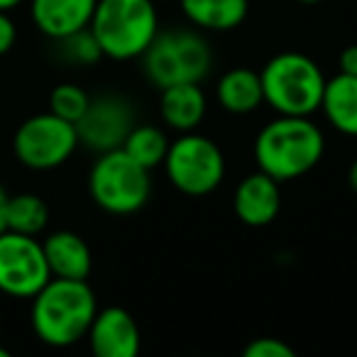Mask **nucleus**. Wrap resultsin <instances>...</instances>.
Returning a JSON list of instances; mask_svg holds the SVG:
<instances>
[{
  "mask_svg": "<svg viewBox=\"0 0 357 357\" xmlns=\"http://www.w3.org/2000/svg\"><path fill=\"white\" fill-rule=\"evenodd\" d=\"M169 142L172 139L167 137L162 128L157 125H135L130 130V135L125 137L123 149L144 169H157L159 164H164V157L169 152Z\"/></svg>",
  "mask_w": 357,
  "mask_h": 357,
  "instance_id": "19",
  "label": "nucleus"
},
{
  "mask_svg": "<svg viewBox=\"0 0 357 357\" xmlns=\"http://www.w3.org/2000/svg\"><path fill=\"white\" fill-rule=\"evenodd\" d=\"M86 337H89L93 355L98 357H135L142 345L137 323L130 316V311L120 306L96 311Z\"/></svg>",
  "mask_w": 357,
  "mask_h": 357,
  "instance_id": "11",
  "label": "nucleus"
},
{
  "mask_svg": "<svg viewBox=\"0 0 357 357\" xmlns=\"http://www.w3.org/2000/svg\"><path fill=\"white\" fill-rule=\"evenodd\" d=\"M296 3H301V6H316V3H321V0H296Z\"/></svg>",
  "mask_w": 357,
  "mask_h": 357,
  "instance_id": "29",
  "label": "nucleus"
},
{
  "mask_svg": "<svg viewBox=\"0 0 357 357\" xmlns=\"http://www.w3.org/2000/svg\"><path fill=\"white\" fill-rule=\"evenodd\" d=\"M347 181H350L352 191H357V157H355V162L350 164V172H347Z\"/></svg>",
  "mask_w": 357,
  "mask_h": 357,
  "instance_id": "27",
  "label": "nucleus"
},
{
  "mask_svg": "<svg viewBox=\"0 0 357 357\" xmlns=\"http://www.w3.org/2000/svg\"><path fill=\"white\" fill-rule=\"evenodd\" d=\"M164 169L176 191L186 196H208L225 176V154L206 135L181 132L169 142Z\"/></svg>",
  "mask_w": 357,
  "mask_h": 357,
  "instance_id": "7",
  "label": "nucleus"
},
{
  "mask_svg": "<svg viewBox=\"0 0 357 357\" xmlns=\"http://www.w3.org/2000/svg\"><path fill=\"white\" fill-rule=\"evenodd\" d=\"M61 45H64V54L69 56L71 61H76V64H96V61L103 56V52H100L98 42H96L93 32L86 27V30L81 32H74V35L64 37V40H59Z\"/></svg>",
  "mask_w": 357,
  "mask_h": 357,
  "instance_id": "22",
  "label": "nucleus"
},
{
  "mask_svg": "<svg viewBox=\"0 0 357 357\" xmlns=\"http://www.w3.org/2000/svg\"><path fill=\"white\" fill-rule=\"evenodd\" d=\"M233 211L238 220L250 228H264L282 211V189L279 181L264 172H255L238 184L233 196Z\"/></svg>",
  "mask_w": 357,
  "mask_h": 357,
  "instance_id": "12",
  "label": "nucleus"
},
{
  "mask_svg": "<svg viewBox=\"0 0 357 357\" xmlns=\"http://www.w3.org/2000/svg\"><path fill=\"white\" fill-rule=\"evenodd\" d=\"M20 3H22V0H0V10H8V13H10L13 8H17Z\"/></svg>",
  "mask_w": 357,
  "mask_h": 357,
  "instance_id": "28",
  "label": "nucleus"
},
{
  "mask_svg": "<svg viewBox=\"0 0 357 357\" xmlns=\"http://www.w3.org/2000/svg\"><path fill=\"white\" fill-rule=\"evenodd\" d=\"M245 357H294V347L279 337H255L243 350Z\"/></svg>",
  "mask_w": 357,
  "mask_h": 357,
  "instance_id": "23",
  "label": "nucleus"
},
{
  "mask_svg": "<svg viewBox=\"0 0 357 357\" xmlns=\"http://www.w3.org/2000/svg\"><path fill=\"white\" fill-rule=\"evenodd\" d=\"M89 191L100 211L130 215L144 208L152 194L149 169L139 167L123 147L100 152L89 176Z\"/></svg>",
  "mask_w": 357,
  "mask_h": 357,
  "instance_id": "6",
  "label": "nucleus"
},
{
  "mask_svg": "<svg viewBox=\"0 0 357 357\" xmlns=\"http://www.w3.org/2000/svg\"><path fill=\"white\" fill-rule=\"evenodd\" d=\"M89 30L103 56L115 61L139 59L159 32L154 0H96Z\"/></svg>",
  "mask_w": 357,
  "mask_h": 357,
  "instance_id": "3",
  "label": "nucleus"
},
{
  "mask_svg": "<svg viewBox=\"0 0 357 357\" xmlns=\"http://www.w3.org/2000/svg\"><path fill=\"white\" fill-rule=\"evenodd\" d=\"M96 10V0H32L30 13L32 22L42 35L52 40L81 32L91 25V17Z\"/></svg>",
  "mask_w": 357,
  "mask_h": 357,
  "instance_id": "13",
  "label": "nucleus"
},
{
  "mask_svg": "<svg viewBox=\"0 0 357 357\" xmlns=\"http://www.w3.org/2000/svg\"><path fill=\"white\" fill-rule=\"evenodd\" d=\"M96 311V294L86 279L52 277L32 296V331L45 345H76L86 337Z\"/></svg>",
  "mask_w": 357,
  "mask_h": 357,
  "instance_id": "1",
  "label": "nucleus"
},
{
  "mask_svg": "<svg viewBox=\"0 0 357 357\" xmlns=\"http://www.w3.org/2000/svg\"><path fill=\"white\" fill-rule=\"evenodd\" d=\"M8 355H10V352H8L6 347H0V357H8Z\"/></svg>",
  "mask_w": 357,
  "mask_h": 357,
  "instance_id": "30",
  "label": "nucleus"
},
{
  "mask_svg": "<svg viewBox=\"0 0 357 357\" xmlns=\"http://www.w3.org/2000/svg\"><path fill=\"white\" fill-rule=\"evenodd\" d=\"M326 152V137L311 118L279 115L257 132L255 162L257 169L279 184L308 174Z\"/></svg>",
  "mask_w": 357,
  "mask_h": 357,
  "instance_id": "2",
  "label": "nucleus"
},
{
  "mask_svg": "<svg viewBox=\"0 0 357 357\" xmlns=\"http://www.w3.org/2000/svg\"><path fill=\"white\" fill-rule=\"evenodd\" d=\"M139 59L147 79L162 91L174 84H201L213 66V52L199 32L167 30L157 32Z\"/></svg>",
  "mask_w": 357,
  "mask_h": 357,
  "instance_id": "5",
  "label": "nucleus"
},
{
  "mask_svg": "<svg viewBox=\"0 0 357 357\" xmlns=\"http://www.w3.org/2000/svg\"><path fill=\"white\" fill-rule=\"evenodd\" d=\"M42 248H45L52 277L89 279L93 257H91V248L81 235L71 233V230H59V233H52L42 243Z\"/></svg>",
  "mask_w": 357,
  "mask_h": 357,
  "instance_id": "15",
  "label": "nucleus"
},
{
  "mask_svg": "<svg viewBox=\"0 0 357 357\" xmlns=\"http://www.w3.org/2000/svg\"><path fill=\"white\" fill-rule=\"evenodd\" d=\"M132 128H135L132 103L115 93L91 98L86 113L76 123L79 144H86V147L98 154L123 147L125 137H128Z\"/></svg>",
  "mask_w": 357,
  "mask_h": 357,
  "instance_id": "10",
  "label": "nucleus"
},
{
  "mask_svg": "<svg viewBox=\"0 0 357 357\" xmlns=\"http://www.w3.org/2000/svg\"><path fill=\"white\" fill-rule=\"evenodd\" d=\"M52 279L45 248L35 235L0 233V291L15 298H32Z\"/></svg>",
  "mask_w": 357,
  "mask_h": 357,
  "instance_id": "9",
  "label": "nucleus"
},
{
  "mask_svg": "<svg viewBox=\"0 0 357 357\" xmlns=\"http://www.w3.org/2000/svg\"><path fill=\"white\" fill-rule=\"evenodd\" d=\"M50 223V208L37 194H17L8 199L6 230L22 235H40Z\"/></svg>",
  "mask_w": 357,
  "mask_h": 357,
  "instance_id": "20",
  "label": "nucleus"
},
{
  "mask_svg": "<svg viewBox=\"0 0 357 357\" xmlns=\"http://www.w3.org/2000/svg\"><path fill=\"white\" fill-rule=\"evenodd\" d=\"M8 199H10V196L6 194V189H3V186H0V233H3V230H6V211H8Z\"/></svg>",
  "mask_w": 357,
  "mask_h": 357,
  "instance_id": "26",
  "label": "nucleus"
},
{
  "mask_svg": "<svg viewBox=\"0 0 357 357\" xmlns=\"http://www.w3.org/2000/svg\"><path fill=\"white\" fill-rule=\"evenodd\" d=\"M17 40V27L13 22V17L8 15V10H0V56L8 54L13 50Z\"/></svg>",
  "mask_w": 357,
  "mask_h": 357,
  "instance_id": "24",
  "label": "nucleus"
},
{
  "mask_svg": "<svg viewBox=\"0 0 357 357\" xmlns=\"http://www.w3.org/2000/svg\"><path fill=\"white\" fill-rule=\"evenodd\" d=\"M321 110L337 132L357 137V76L337 71L333 79H326Z\"/></svg>",
  "mask_w": 357,
  "mask_h": 357,
  "instance_id": "16",
  "label": "nucleus"
},
{
  "mask_svg": "<svg viewBox=\"0 0 357 357\" xmlns=\"http://www.w3.org/2000/svg\"><path fill=\"white\" fill-rule=\"evenodd\" d=\"M89 103H91V96L86 93L81 86H74V84H61L50 93L52 113L69 120V123H74V125L79 123V118L86 113Z\"/></svg>",
  "mask_w": 357,
  "mask_h": 357,
  "instance_id": "21",
  "label": "nucleus"
},
{
  "mask_svg": "<svg viewBox=\"0 0 357 357\" xmlns=\"http://www.w3.org/2000/svg\"><path fill=\"white\" fill-rule=\"evenodd\" d=\"M215 98L220 108H225L233 115H248L257 110L264 103L262 79L252 69H230L220 76L215 84Z\"/></svg>",
  "mask_w": 357,
  "mask_h": 357,
  "instance_id": "18",
  "label": "nucleus"
},
{
  "mask_svg": "<svg viewBox=\"0 0 357 357\" xmlns=\"http://www.w3.org/2000/svg\"><path fill=\"white\" fill-rule=\"evenodd\" d=\"M264 103L279 115L311 118L321 110L326 74L311 56L301 52H282L259 71Z\"/></svg>",
  "mask_w": 357,
  "mask_h": 357,
  "instance_id": "4",
  "label": "nucleus"
},
{
  "mask_svg": "<svg viewBox=\"0 0 357 357\" xmlns=\"http://www.w3.org/2000/svg\"><path fill=\"white\" fill-rule=\"evenodd\" d=\"M208 100L201 84H174L162 89L159 113L162 120L176 132H194L206 118Z\"/></svg>",
  "mask_w": 357,
  "mask_h": 357,
  "instance_id": "14",
  "label": "nucleus"
},
{
  "mask_svg": "<svg viewBox=\"0 0 357 357\" xmlns=\"http://www.w3.org/2000/svg\"><path fill=\"white\" fill-rule=\"evenodd\" d=\"M337 66H340V74L357 76V45H350L340 52V56H337Z\"/></svg>",
  "mask_w": 357,
  "mask_h": 357,
  "instance_id": "25",
  "label": "nucleus"
},
{
  "mask_svg": "<svg viewBox=\"0 0 357 357\" xmlns=\"http://www.w3.org/2000/svg\"><path fill=\"white\" fill-rule=\"evenodd\" d=\"M79 147V132L69 120L50 113H40L27 118L17 128L13 149L22 167L35 172H50L69 162V157Z\"/></svg>",
  "mask_w": 357,
  "mask_h": 357,
  "instance_id": "8",
  "label": "nucleus"
},
{
  "mask_svg": "<svg viewBox=\"0 0 357 357\" xmlns=\"http://www.w3.org/2000/svg\"><path fill=\"white\" fill-rule=\"evenodd\" d=\"M191 25L208 32H228L245 22L250 0H178Z\"/></svg>",
  "mask_w": 357,
  "mask_h": 357,
  "instance_id": "17",
  "label": "nucleus"
}]
</instances>
